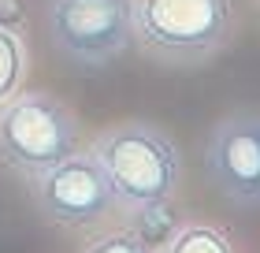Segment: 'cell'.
Here are the masks:
<instances>
[{
  "label": "cell",
  "instance_id": "1",
  "mask_svg": "<svg viewBox=\"0 0 260 253\" xmlns=\"http://www.w3.org/2000/svg\"><path fill=\"white\" fill-rule=\"evenodd\" d=\"M89 156L101 164L119 209L175 201L182 186V153L164 127L149 119H123L89 138Z\"/></svg>",
  "mask_w": 260,
  "mask_h": 253
},
{
  "label": "cell",
  "instance_id": "2",
  "mask_svg": "<svg viewBox=\"0 0 260 253\" xmlns=\"http://www.w3.org/2000/svg\"><path fill=\"white\" fill-rule=\"evenodd\" d=\"M234 30V0H134V45L168 67L216 60Z\"/></svg>",
  "mask_w": 260,
  "mask_h": 253
},
{
  "label": "cell",
  "instance_id": "3",
  "mask_svg": "<svg viewBox=\"0 0 260 253\" xmlns=\"http://www.w3.org/2000/svg\"><path fill=\"white\" fill-rule=\"evenodd\" d=\"M82 149V123L60 97L45 90H19L0 104V167L34 179Z\"/></svg>",
  "mask_w": 260,
  "mask_h": 253
},
{
  "label": "cell",
  "instance_id": "4",
  "mask_svg": "<svg viewBox=\"0 0 260 253\" xmlns=\"http://www.w3.org/2000/svg\"><path fill=\"white\" fill-rule=\"evenodd\" d=\"M52 49L78 67H108L134 45V0H49Z\"/></svg>",
  "mask_w": 260,
  "mask_h": 253
},
{
  "label": "cell",
  "instance_id": "5",
  "mask_svg": "<svg viewBox=\"0 0 260 253\" xmlns=\"http://www.w3.org/2000/svg\"><path fill=\"white\" fill-rule=\"evenodd\" d=\"M30 183L38 212L63 231H89V227L108 223L119 212V201H115L101 164L89 156V149L52 164L49 172L34 175Z\"/></svg>",
  "mask_w": 260,
  "mask_h": 253
},
{
  "label": "cell",
  "instance_id": "6",
  "mask_svg": "<svg viewBox=\"0 0 260 253\" xmlns=\"http://www.w3.org/2000/svg\"><path fill=\"white\" fill-rule=\"evenodd\" d=\"M205 175L234 209H260V112H231L208 130Z\"/></svg>",
  "mask_w": 260,
  "mask_h": 253
},
{
  "label": "cell",
  "instance_id": "7",
  "mask_svg": "<svg viewBox=\"0 0 260 253\" xmlns=\"http://www.w3.org/2000/svg\"><path fill=\"white\" fill-rule=\"evenodd\" d=\"M130 235L141 242V249L145 253H164L171 246V238L175 231H179V216L171 212V201H164V205H145V209H134L130 212Z\"/></svg>",
  "mask_w": 260,
  "mask_h": 253
},
{
  "label": "cell",
  "instance_id": "8",
  "mask_svg": "<svg viewBox=\"0 0 260 253\" xmlns=\"http://www.w3.org/2000/svg\"><path fill=\"white\" fill-rule=\"evenodd\" d=\"M30 75V49L26 38L0 26V104L11 101Z\"/></svg>",
  "mask_w": 260,
  "mask_h": 253
},
{
  "label": "cell",
  "instance_id": "9",
  "mask_svg": "<svg viewBox=\"0 0 260 253\" xmlns=\"http://www.w3.org/2000/svg\"><path fill=\"white\" fill-rule=\"evenodd\" d=\"M164 253H234V246L212 223H182Z\"/></svg>",
  "mask_w": 260,
  "mask_h": 253
},
{
  "label": "cell",
  "instance_id": "10",
  "mask_svg": "<svg viewBox=\"0 0 260 253\" xmlns=\"http://www.w3.org/2000/svg\"><path fill=\"white\" fill-rule=\"evenodd\" d=\"M82 253H145V249L130 235V227H112V231L93 235L89 242L82 246Z\"/></svg>",
  "mask_w": 260,
  "mask_h": 253
},
{
  "label": "cell",
  "instance_id": "11",
  "mask_svg": "<svg viewBox=\"0 0 260 253\" xmlns=\"http://www.w3.org/2000/svg\"><path fill=\"white\" fill-rule=\"evenodd\" d=\"M0 26L22 34L26 30V4L22 0H0Z\"/></svg>",
  "mask_w": 260,
  "mask_h": 253
},
{
  "label": "cell",
  "instance_id": "12",
  "mask_svg": "<svg viewBox=\"0 0 260 253\" xmlns=\"http://www.w3.org/2000/svg\"><path fill=\"white\" fill-rule=\"evenodd\" d=\"M256 4H260V0H256Z\"/></svg>",
  "mask_w": 260,
  "mask_h": 253
}]
</instances>
